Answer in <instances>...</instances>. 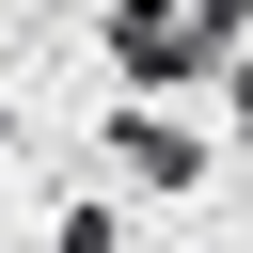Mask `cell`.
<instances>
[{
	"mask_svg": "<svg viewBox=\"0 0 253 253\" xmlns=\"http://www.w3.org/2000/svg\"><path fill=\"white\" fill-rule=\"evenodd\" d=\"M47 253H111V206H63V237Z\"/></svg>",
	"mask_w": 253,
	"mask_h": 253,
	"instance_id": "cell-3",
	"label": "cell"
},
{
	"mask_svg": "<svg viewBox=\"0 0 253 253\" xmlns=\"http://www.w3.org/2000/svg\"><path fill=\"white\" fill-rule=\"evenodd\" d=\"M237 16H253V0H126V16H111V63H126L142 95H174V79H206V63L237 47Z\"/></svg>",
	"mask_w": 253,
	"mask_h": 253,
	"instance_id": "cell-1",
	"label": "cell"
},
{
	"mask_svg": "<svg viewBox=\"0 0 253 253\" xmlns=\"http://www.w3.org/2000/svg\"><path fill=\"white\" fill-rule=\"evenodd\" d=\"M111 158H126L142 190H190V174H206V126H190V111H126V126H111Z\"/></svg>",
	"mask_w": 253,
	"mask_h": 253,
	"instance_id": "cell-2",
	"label": "cell"
}]
</instances>
